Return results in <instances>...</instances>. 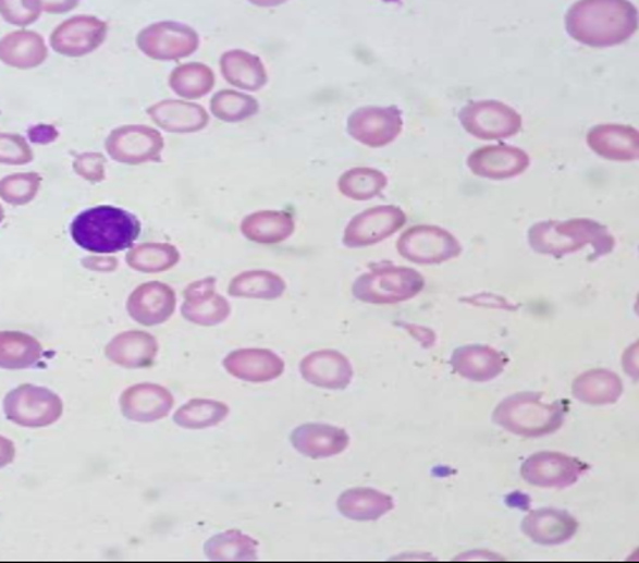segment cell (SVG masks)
Instances as JSON below:
<instances>
[{
    "instance_id": "cell-14",
    "label": "cell",
    "mask_w": 639,
    "mask_h": 563,
    "mask_svg": "<svg viewBox=\"0 0 639 563\" xmlns=\"http://www.w3.org/2000/svg\"><path fill=\"white\" fill-rule=\"evenodd\" d=\"M507 357L490 346L469 345L453 352L451 365L457 375L467 380L486 383L503 374Z\"/></svg>"
},
{
    "instance_id": "cell-28",
    "label": "cell",
    "mask_w": 639,
    "mask_h": 563,
    "mask_svg": "<svg viewBox=\"0 0 639 563\" xmlns=\"http://www.w3.org/2000/svg\"><path fill=\"white\" fill-rule=\"evenodd\" d=\"M284 280L270 271H245L232 280L229 294L232 297L274 299L283 295Z\"/></svg>"
},
{
    "instance_id": "cell-24",
    "label": "cell",
    "mask_w": 639,
    "mask_h": 563,
    "mask_svg": "<svg viewBox=\"0 0 639 563\" xmlns=\"http://www.w3.org/2000/svg\"><path fill=\"white\" fill-rule=\"evenodd\" d=\"M222 74L237 88L257 90L267 83V73L259 57L246 51H229L222 56Z\"/></svg>"
},
{
    "instance_id": "cell-35",
    "label": "cell",
    "mask_w": 639,
    "mask_h": 563,
    "mask_svg": "<svg viewBox=\"0 0 639 563\" xmlns=\"http://www.w3.org/2000/svg\"><path fill=\"white\" fill-rule=\"evenodd\" d=\"M384 184V176L376 171L356 170L343 175L341 189L352 198L366 199L373 197Z\"/></svg>"
},
{
    "instance_id": "cell-7",
    "label": "cell",
    "mask_w": 639,
    "mask_h": 563,
    "mask_svg": "<svg viewBox=\"0 0 639 563\" xmlns=\"http://www.w3.org/2000/svg\"><path fill=\"white\" fill-rule=\"evenodd\" d=\"M105 147L118 163L135 166L159 161L164 140L156 128L128 125L114 128Z\"/></svg>"
},
{
    "instance_id": "cell-38",
    "label": "cell",
    "mask_w": 639,
    "mask_h": 563,
    "mask_svg": "<svg viewBox=\"0 0 639 563\" xmlns=\"http://www.w3.org/2000/svg\"><path fill=\"white\" fill-rule=\"evenodd\" d=\"M105 164L107 160L99 152H84L76 157L74 171L89 183H101L105 180Z\"/></svg>"
},
{
    "instance_id": "cell-20",
    "label": "cell",
    "mask_w": 639,
    "mask_h": 563,
    "mask_svg": "<svg viewBox=\"0 0 639 563\" xmlns=\"http://www.w3.org/2000/svg\"><path fill=\"white\" fill-rule=\"evenodd\" d=\"M150 118L165 132L189 133L201 131L208 125V113L195 103L163 100L149 108Z\"/></svg>"
},
{
    "instance_id": "cell-12",
    "label": "cell",
    "mask_w": 639,
    "mask_h": 563,
    "mask_svg": "<svg viewBox=\"0 0 639 563\" xmlns=\"http://www.w3.org/2000/svg\"><path fill=\"white\" fill-rule=\"evenodd\" d=\"M577 527L574 515L557 509L533 510L521 524L523 533L538 546H561L575 537Z\"/></svg>"
},
{
    "instance_id": "cell-2",
    "label": "cell",
    "mask_w": 639,
    "mask_h": 563,
    "mask_svg": "<svg viewBox=\"0 0 639 563\" xmlns=\"http://www.w3.org/2000/svg\"><path fill=\"white\" fill-rule=\"evenodd\" d=\"M565 415L560 403H545L537 393H519L499 404L493 421L515 436L536 438L556 432L564 426Z\"/></svg>"
},
{
    "instance_id": "cell-34",
    "label": "cell",
    "mask_w": 639,
    "mask_h": 563,
    "mask_svg": "<svg viewBox=\"0 0 639 563\" xmlns=\"http://www.w3.org/2000/svg\"><path fill=\"white\" fill-rule=\"evenodd\" d=\"M41 175L37 173H16L0 180V198L4 203L21 207L36 198L41 185Z\"/></svg>"
},
{
    "instance_id": "cell-1",
    "label": "cell",
    "mask_w": 639,
    "mask_h": 563,
    "mask_svg": "<svg viewBox=\"0 0 639 563\" xmlns=\"http://www.w3.org/2000/svg\"><path fill=\"white\" fill-rule=\"evenodd\" d=\"M140 231V222L135 215L109 205L87 209L71 223V236L76 245L99 255L127 249Z\"/></svg>"
},
{
    "instance_id": "cell-15",
    "label": "cell",
    "mask_w": 639,
    "mask_h": 563,
    "mask_svg": "<svg viewBox=\"0 0 639 563\" xmlns=\"http://www.w3.org/2000/svg\"><path fill=\"white\" fill-rule=\"evenodd\" d=\"M305 380L318 388L342 390L351 384L353 369L351 362L335 351H319L302 362Z\"/></svg>"
},
{
    "instance_id": "cell-17",
    "label": "cell",
    "mask_w": 639,
    "mask_h": 563,
    "mask_svg": "<svg viewBox=\"0 0 639 563\" xmlns=\"http://www.w3.org/2000/svg\"><path fill=\"white\" fill-rule=\"evenodd\" d=\"M159 343L150 333L142 331L123 332L113 338L107 346V357L126 369H142L155 362Z\"/></svg>"
},
{
    "instance_id": "cell-33",
    "label": "cell",
    "mask_w": 639,
    "mask_h": 563,
    "mask_svg": "<svg viewBox=\"0 0 639 563\" xmlns=\"http://www.w3.org/2000/svg\"><path fill=\"white\" fill-rule=\"evenodd\" d=\"M214 117L223 122H238L259 112V103L249 95L236 90H221L211 100Z\"/></svg>"
},
{
    "instance_id": "cell-19",
    "label": "cell",
    "mask_w": 639,
    "mask_h": 563,
    "mask_svg": "<svg viewBox=\"0 0 639 563\" xmlns=\"http://www.w3.org/2000/svg\"><path fill=\"white\" fill-rule=\"evenodd\" d=\"M391 208H377L353 219L345 233V245L369 246L397 231L402 218Z\"/></svg>"
},
{
    "instance_id": "cell-5",
    "label": "cell",
    "mask_w": 639,
    "mask_h": 563,
    "mask_svg": "<svg viewBox=\"0 0 639 563\" xmlns=\"http://www.w3.org/2000/svg\"><path fill=\"white\" fill-rule=\"evenodd\" d=\"M197 32L183 23L160 22L143 28L137 46L152 60H180L197 51Z\"/></svg>"
},
{
    "instance_id": "cell-31",
    "label": "cell",
    "mask_w": 639,
    "mask_h": 563,
    "mask_svg": "<svg viewBox=\"0 0 639 563\" xmlns=\"http://www.w3.org/2000/svg\"><path fill=\"white\" fill-rule=\"evenodd\" d=\"M214 75L209 66L204 64H187L179 66L170 76V87L176 95L188 99H197L207 95L213 88Z\"/></svg>"
},
{
    "instance_id": "cell-4",
    "label": "cell",
    "mask_w": 639,
    "mask_h": 563,
    "mask_svg": "<svg viewBox=\"0 0 639 563\" xmlns=\"http://www.w3.org/2000/svg\"><path fill=\"white\" fill-rule=\"evenodd\" d=\"M422 277L411 269L370 271L353 285L356 297L371 304H394L414 297L421 291Z\"/></svg>"
},
{
    "instance_id": "cell-18",
    "label": "cell",
    "mask_w": 639,
    "mask_h": 563,
    "mask_svg": "<svg viewBox=\"0 0 639 563\" xmlns=\"http://www.w3.org/2000/svg\"><path fill=\"white\" fill-rule=\"evenodd\" d=\"M49 57L45 38L30 30L8 33L0 38V61L19 70L41 65Z\"/></svg>"
},
{
    "instance_id": "cell-21",
    "label": "cell",
    "mask_w": 639,
    "mask_h": 563,
    "mask_svg": "<svg viewBox=\"0 0 639 563\" xmlns=\"http://www.w3.org/2000/svg\"><path fill=\"white\" fill-rule=\"evenodd\" d=\"M337 509L353 522H376L394 509V500L379 490L352 489L339 498Z\"/></svg>"
},
{
    "instance_id": "cell-30",
    "label": "cell",
    "mask_w": 639,
    "mask_h": 563,
    "mask_svg": "<svg viewBox=\"0 0 639 563\" xmlns=\"http://www.w3.org/2000/svg\"><path fill=\"white\" fill-rule=\"evenodd\" d=\"M228 414V405L219 401L193 400L175 413L174 423L183 428L202 429L218 426Z\"/></svg>"
},
{
    "instance_id": "cell-36",
    "label": "cell",
    "mask_w": 639,
    "mask_h": 563,
    "mask_svg": "<svg viewBox=\"0 0 639 563\" xmlns=\"http://www.w3.org/2000/svg\"><path fill=\"white\" fill-rule=\"evenodd\" d=\"M41 12V2L35 0H0V14L11 25H32Z\"/></svg>"
},
{
    "instance_id": "cell-10",
    "label": "cell",
    "mask_w": 639,
    "mask_h": 563,
    "mask_svg": "<svg viewBox=\"0 0 639 563\" xmlns=\"http://www.w3.org/2000/svg\"><path fill=\"white\" fill-rule=\"evenodd\" d=\"M217 280L209 277L195 281L184 291V304L181 308L184 318L198 326H218L231 315V305L214 291Z\"/></svg>"
},
{
    "instance_id": "cell-6",
    "label": "cell",
    "mask_w": 639,
    "mask_h": 563,
    "mask_svg": "<svg viewBox=\"0 0 639 563\" xmlns=\"http://www.w3.org/2000/svg\"><path fill=\"white\" fill-rule=\"evenodd\" d=\"M589 470V465L560 452H538L521 467V476L529 485L545 489H565L575 485Z\"/></svg>"
},
{
    "instance_id": "cell-42",
    "label": "cell",
    "mask_w": 639,
    "mask_h": 563,
    "mask_svg": "<svg viewBox=\"0 0 639 563\" xmlns=\"http://www.w3.org/2000/svg\"><path fill=\"white\" fill-rule=\"evenodd\" d=\"M76 2H41V11L49 13H64L76 7Z\"/></svg>"
},
{
    "instance_id": "cell-3",
    "label": "cell",
    "mask_w": 639,
    "mask_h": 563,
    "mask_svg": "<svg viewBox=\"0 0 639 563\" xmlns=\"http://www.w3.org/2000/svg\"><path fill=\"white\" fill-rule=\"evenodd\" d=\"M63 401L51 390L23 384L9 391L3 400V412L9 421L25 428H45L59 421Z\"/></svg>"
},
{
    "instance_id": "cell-8",
    "label": "cell",
    "mask_w": 639,
    "mask_h": 563,
    "mask_svg": "<svg viewBox=\"0 0 639 563\" xmlns=\"http://www.w3.org/2000/svg\"><path fill=\"white\" fill-rule=\"evenodd\" d=\"M107 32V23L83 14L57 26L51 33L50 45L61 56L84 57L102 45Z\"/></svg>"
},
{
    "instance_id": "cell-27",
    "label": "cell",
    "mask_w": 639,
    "mask_h": 563,
    "mask_svg": "<svg viewBox=\"0 0 639 563\" xmlns=\"http://www.w3.org/2000/svg\"><path fill=\"white\" fill-rule=\"evenodd\" d=\"M294 221L284 212H256L242 223V233L253 242L279 243L293 235Z\"/></svg>"
},
{
    "instance_id": "cell-11",
    "label": "cell",
    "mask_w": 639,
    "mask_h": 563,
    "mask_svg": "<svg viewBox=\"0 0 639 563\" xmlns=\"http://www.w3.org/2000/svg\"><path fill=\"white\" fill-rule=\"evenodd\" d=\"M173 405V394L159 384L133 385L121 397L122 414L137 423H152L164 418Z\"/></svg>"
},
{
    "instance_id": "cell-43",
    "label": "cell",
    "mask_w": 639,
    "mask_h": 563,
    "mask_svg": "<svg viewBox=\"0 0 639 563\" xmlns=\"http://www.w3.org/2000/svg\"><path fill=\"white\" fill-rule=\"evenodd\" d=\"M4 221V209L2 205H0V223Z\"/></svg>"
},
{
    "instance_id": "cell-22",
    "label": "cell",
    "mask_w": 639,
    "mask_h": 563,
    "mask_svg": "<svg viewBox=\"0 0 639 563\" xmlns=\"http://www.w3.org/2000/svg\"><path fill=\"white\" fill-rule=\"evenodd\" d=\"M623 381L614 371L594 369L574 381V394L581 403L607 405L617 403L623 395Z\"/></svg>"
},
{
    "instance_id": "cell-25",
    "label": "cell",
    "mask_w": 639,
    "mask_h": 563,
    "mask_svg": "<svg viewBox=\"0 0 639 563\" xmlns=\"http://www.w3.org/2000/svg\"><path fill=\"white\" fill-rule=\"evenodd\" d=\"M395 118L384 109H361L349 119L351 135L370 146H380L394 137Z\"/></svg>"
},
{
    "instance_id": "cell-9",
    "label": "cell",
    "mask_w": 639,
    "mask_h": 563,
    "mask_svg": "<svg viewBox=\"0 0 639 563\" xmlns=\"http://www.w3.org/2000/svg\"><path fill=\"white\" fill-rule=\"evenodd\" d=\"M176 297L170 285L151 281L138 285L127 299V313L145 327L160 326L174 314Z\"/></svg>"
},
{
    "instance_id": "cell-40",
    "label": "cell",
    "mask_w": 639,
    "mask_h": 563,
    "mask_svg": "<svg viewBox=\"0 0 639 563\" xmlns=\"http://www.w3.org/2000/svg\"><path fill=\"white\" fill-rule=\"evenodd\" d=\"M83 265L88 267V269L97 271H112L116 269L118 260L112 259V257H105V259H99V257H88V259H84Z\"/></svg>"
},
{
    "instance_id": "cell-37",
    "label": "cell",
    "mask_w": 639,
    "mask_h": 563,
    "mask_svg": "<svg viewBox=\"0 0 639 563\" xmlns=\"http://www.w3.org/2000/svg\"><path fill=\"white\" fill-rule=\"evenodd\" d=\"M33 160L35 155L25 138L11 133H0V164L26 166Z\"/></svg>"
},
{
    "instance_id": "cell-16",
    "label": "cell",
    "mask_w": 639,
    "mask_h": 563,
    "mask_svg": "<svg viewBox=\"0 0 639 563\" xmlns=\"http://www.w3.org/2000/svg\"><path fill=\"white\" fill-rule=\"evenodd\" d=\"M223 366L237 379L265 383L283 375L284 362L275 353L266 350H242L232 352Z\"/></svg>"
},
{
    "instance_id": "cell-13",
    "label": "cell",
    "mask_w": 639,
    "mask_h": 563,
    "mask_svg": "<svg viewBox=\"0 0 639 563\" xmlns=\"http://www.w3.org/2000/svg\"><path fill=\"white\" fill-rule=\"evenodd\" d=\"M351 437L343 428L328 424H305L291 433V443L305 456L321 460L335 456L349 446Z\"/></svg>"
},
{
    "instance_id": "cell-26",
    "label": "cell",
    "mask_w": 639,
    "mask_h": 563,
    "mask_svg": "<svg viewBox=\"0 0 639 563\" xmlns=\"http://www.w3.org/2000/svg\"><path fill=\"white\" fill-rule=\"evenodd\" d=\"M459 246L451 236H421L415 235L414 232L405 233L400 242V252L404 257H408L417 264H438L445 261L450 257H455L459 253Z\"/></svg>"
},
{
    "instance_id": "cell-23",
    "label": "cell",
    "mask_w": 639,
    "mask_h": 563,
    "mask_svg": "<svg viewBox=\"0 0 639 563\" xmlns=\"http://www.w3.org/2000/svg\"><path fill=\"white\" fill-rule=\"evenodd\" d=\"M41 357L42 346L36 338L16 331L0 332V369H32Z\"/></svg>"
},
{
    "instance_id": "cell-39",
    "label": "cell",
    "mask_w": 639,
    "mask_h": 563,
    "mask_svg": "<svg viewBox=\"0 0 639 563\" xmlns=\"http://www.w3.org/2000/svg\"><path fill=\"white\" fill-rule=\"evenodd\" d=\"M27 136L35 145H50L59 138V131L52 125H36L28 128Z\"/></svg>"
},
{
    "instance_id": "cell-29",
    "label": "cell",
    "mask_w": 639,
    "mask_h": 563,
    "mask_svg": "<svg viewBox=\"0 0 639 563\" xmlns=\"http://www.w3.org/2000/svg\"><path fill=\"white\" fill-rule=\"evenodd\" d=\"M180 253L165 243H145L127 253V265L142 273H161L179 264Z\"/></svg>"
},
{
    "instance_id": "cell-41",
    "label": "cell",
    "mask_w": 639,
    "mask_h": 563,
    "mask_svg": "<svg viewBox=\"0 0 639 563\" xmlns=\"http://www.w3.org/2000/svg\"><path fill=\"white\" fill-rule=\"evenodd\" d=\"M16 456V450H14V443L11 439L0 437V469L11 465Z\"/></svg>"
},
{
    "instance_id": "cell-32",
    "label": "cell",
    "mask_w": 639,
    "mask_h": 563,
    "mask_svg": "<svg viewBox=\"0 0 639 563\" xmlns=\"http://www.w3.org/2000/svg\"><path fill=\"white\" fill-rule=\"evenodd\" d=\"M205 552L211 560H253L257 553L255 539L238 531H228L209 539Z\"/></svg>"
}]
</instances>
